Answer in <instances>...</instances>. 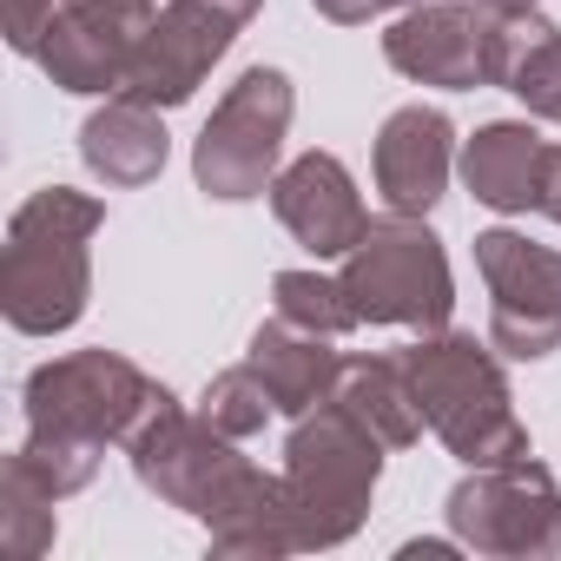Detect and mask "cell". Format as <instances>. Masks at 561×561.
Masks as SVG:
<instances>
[{
	"mask_svg": "<svg viewBox=\"0 0 561 561\" xmlns=\"http://www.w3.org/2000/svg\"><path fill=\"white\" fill-rule=\"evenodd\" d=\"M489 8L482 0H416L383 34V60L416 87H489Z\"/></svg>",
	"mask_w": 561,
	"mask_h": 561,
	"instance_id": "cell-12",
	"label": "cell"
},
{
	"mask_svg": "<svg viewBox=\"0 0 561 561\" xmlns=\"http://www.w3.org/2000/svg\"><path fill=\"white\" fill-rule=\"evenodd\" d=\"M54 535H60L54 502H47V495H34L27 482H8V476H0V541H8L21 561H34V554H47V548H54Z\"/></svg>",
	"mask_w": 561,
	"mask_h": 561,
	"instance_id": "cell-23",
	"label": "cell"
},
{
	"mask_svg": "<svg viewBox=\"0 0 561 561\" xmlns=\"http://www.w3.org/2000/svg\"><path fill=\"white\" fill-rule=\"evenodd\" d=\"M80 159L106 185H152L165 172V119H159V106H139V100L113 93L80 126Z\"/></svg>",
	"mask_w": 561,
	"mask_h": 561,
	"instance_id": "cell-16",
	"label": "cell"
},
{
	"mask_svg": "<svg viewBox=\"0 0 561 561\" xmlns=\"http://www.w3.org/2000/svg\"><path fill=\"white\" fill-rule=\"evenodd\" d=\"M73 8V0H0V27H8V47L14 54H41V34L54 27V14Z\"/></svg>",
	"mask_w": 561,
	"mask_h": 561,
	"instance_id": "cell-24",
	"label": "cell"
},
{
	"mask_svg": "<svg viewBox=\"0 0 561 561\" xmlns=\"http://www.w3.org/2000/svg\"><path fill=\"white\" fill-rule=\"evenodd\" d=\"M508 93L535 113V119H554L561 126V27L548 21L508 67Z\"/></svg>",
	"mask_w": 561,
	"mask_h": 561,
	"instance_id": "cell-22",
	"label": "cell"
},
{
	"mask_svg": "<svg viewBox=\"0 0 561 561\" xmlns=\"http://www.w3.org/2000/svg\"><path fill=\"white\" fill-rule=\"evenodd\" d=\"M133 476L165 502L185 508L192 522H205L211 554H291V502H285V476H264L257 462L238 456V436L211 430L205 416H185L179 403H165L133 443Z\"/></svg>",
	"mask_w": 561,
	"mask_h": 561,
	"instance_id": "cell-1",
	"label": "cell"
},
{
	"mask_svg": "<svg viewBox=\"0 0 561 561\" xmlns=\"http://www.w3.org/2000/svg\"><path fill=\"white\" fill-rule=\"evenodd\" d=\"M383 476V443L331 397L311 416H291L285 443V502L298 548H337L364 528Z\"/></svg>",
	"mask_w": 561,
	"mask_h": 561,
	"instance_id": "cell-4",
	"label": "cell"
},
{
	"mask_svg": "<svg viewBox=\"0 0 561 561\" xmlns=\"http://www.w3.org/2000/svg\"><path fill=\"white\" fill-rule=\"evenodd\" d=\"M244 364L264 377V390H271L277 416H311L318 403H331V397H337V377H344L337 337L305 331V324H291V318L257 324V337H251V357H244Z\"/></svg>",
	"mask_w": 561,
	"mask_h": 561,
	"instance_id": "cell-15",
	"label": "cell"
},
{
	"mask_svg": "<svg viewBox=\"0 0 561 561\" xmlns=\"http://www.w3.org/2000/svg\"><path fill=\"white\" fill-rule=\"evenodd\" d=\"M271 298H277V318H291L305 331H324V337L357 331V311H351L344 285L324 277V271H277L271 277Z\"/></svg>",
	"mask_w": 561,
	"mask_h": 561,
	"instance_id": "cell-20",
	"label": "cell"
},
{
	"mask_svg": "<svg viewBox=\"0 0 561 561\" xmlns=\"http://www.w3.org/2000/svg\"><path fill=\"white\" fill-rule=\"evenodd\" d=\"M100 456L106 449H93V443H73V436H21V449L8 456V482H27L34 495H47V502H67V495H80L93 476H100Z\"/></svg>",
	"mask_w": 561,
	"mask_h": 561,
	"instance_id": "cell-19",
	"label": "cell"
},
{
	"mask_svg": "<svg viewBox=\"0 0 561 561\" xmlns=\"http://www.w3.org/2000/svg\"><path fill=\"white\" fill-rule=\"evenodd\" d=\"M456 165V126L436 106H397L377 133V192L383 211L403 218H430V205L443 198Z\"/></svg>",
	"mask_w": 561,
	"mask_h": 561,
	"instance_id": "cell-14",
	"label": "cell"
},
{
	"mask_svg": "<svg viewBox=\"0 0 561 561\" xmlns=\"http://www.w3.org/2000/svg\"><path fill=\"white\" fill-rule=\"evenodd\" d=\"M21 403H27L34 436H73V443L106 449V443H133L172 397L119 351H73V357L41 364L21 383Z\"/></svg>",
	"mask_w": 561,
	"mask_h": 561,
	"instance_id": "cell-6",
	"label": "cell"
},
{
	"mask_svg": "<svg viewBox=\"0 0 561 561\" xmlns=\"http://www.w3.org/2000/svg\"><path fill=\"white\" fill-rule=\"evenodd\" d=\"M337 285L357 311V324H403V331H449L456 311V277L423 218L383 211L364 225V238L344 251Z\"/></svg>",
	"mask_w": 561,
	"mask_h": 561,
	"instance_id": "cell-5",
	"label": "cell"
},
{
	"mask_svg": "<svg viewBox=\"0 0 561 561\" xmlns=\"http://www.w3.org/2000/svg\"><path fill=\"white\" fill-rule=\"evenodd\" d=\"M476 271L489 285V344L515 364L561 351V251L508 225L476 238Z\"/></svg>",
	"mask_w": 561,
	"mask_h": 561,
	"instance_id": "cell-9",
	"label": "cell"
},
{
	"mask_svg": "<svg viewBox=\"0 0 561 561\" xmlns=\"http://www.w3.org/2000/svg\"><path fill=\"white\" fill-rule=\"evenodd\" d=\"M291 113H298V93H291V73L277 67H251L225 87V100L211 106L198 146H192V179L198 192L238 205V198H257L271 192V179L285 172V133H291Z\"/></svg>",
	"mask_w": 561,
	"mask_h": 561,
	"instance_id": "cell-7",
	"label": "cell"
},
{
	"mask_svg": "<svg viewBox=\"0 0 561 561\" xmlns=\"http://www.w3.org/2000/svg\"><path fill=\"white\" fill-rule=\"evenodd\" d=\"M106 225V205L73 185L34 192L8 218L0 244V311L21 337H54L87 318L93 298V231Z\"/></svg>",
	"mask_w": 561,
	"mask_h": 561,
	"instance_id": "cell-2",
	"label": "cell"
},
{
	"mask_svg": "<svg viewBox=\"0 0 561 561\" xmlns=\"http://www.w3.org/2000/svg\"><path fill=\"white\" fill-rule=\"evenodd\" d=\"M482 8H535V0H482Z\"/></svg>",
	"mask_w": 561,
	"mask_h": 561,
	"instance_id": "cell-27",
	"label": "cell"
},
{
	"mask_svg": "<svg viewBox=\"0 0 561 561\" xmlns=\"http://www.w3.org/2000/svg\"><path fill=\"white\" fill-rule=\"evenodd\" d=\"M152 34V0H73L41 34V67L60 93H119Z\"/></svg>",
	"mask_w": 561,
	"mask_h": 561,
	"instance_id": "cell-11",
	"label": "cell"
},
{
	"mask_svg": "<svg viewBox=\"0 0 561 561\" xmlns=\"http://www.w3.org/2000/svg\"><path fill=\"white\" fill-rule=\"evenodd\" d=\"M443 515H449V535L469 554H495V561H548V554H561V489L528 456L469 469L449 489Z\"/></svg>",
	"mask_w": 561,
	"mask_h": 561,
	"instance_id": "cell-8",
	"label": "cell"
},
{
	"mask_svg": "<svg viewBox=\"0 0 561 561\" xmlns=\"http://www.w3.org/2000/svg\"><path fill=\"white\" fill-rule=\"evenodd\" d=\"M264 8V0H172L165 14H152V34L133 60V80L119 87L139 106H185L205 73L231 54V41L244 34V21Z\"/></svg>",
	"mask_w": 561,
	"mask_h": 561,
	"instance_id": "cell-10",
	"label": "cell"
},
{
	"mask_svg": "<svg viewBox=\"0 0 561 561\" xmlns=\"http://www.w3.org/2000/svg\"><path fill=\"white\" fill-rule=\"evenodd\" d=\"M403 357V377L423 403V423L443 436V449L469 469H489V462H515L528 456V430L515 416V397H508V377L502 364L462 337V331H423Z\"/></svg>",
	"mask_w": 561,
	"mask_h": 561,
	"instance_id": "cell-3",
	"label": "cell"
},
{
	"mask_svg": "<svg viewBox=\"0 0 561 561\" xmlns=\"http://www.w3.org/2000/svg\"><path fill=\"white\" fill-rule=\"evenodd\" d=\"M541 133L528 119H495L462 146V179L489 211H535L541 185Z\"/></svg>",
	"mask_w": 561,
	"mask_h": 561,
	"instance_id": "cell-17",
	"label": "cell"
},
{
	"mask_svg": "<svg viewBox=\"0 0 561 561\" xmlns=\"http://www.w3.org/2000/svg\"><path fill=\"white\" fill-rule=\"evenodd\" d=\"M271 211L311 257H344L370 225V211L357 198V179L344 172L337 152H298L271 179Z\"/></svg>",
	"mask_w": 561,
	"mask_h": 561,
	"instance_id": "cell-13",
	"label": "cell"
},
{
	"mask_svg": "<svg viewBox=\"0 0 561 561\" xmlns=\"http://www.w3.org/2000/svg\"><path fill=\"white\" fill-rule=\"evenodd\" d=\"M535 211H548L561 225V146L541 152V185H535Z\"/></svg>",
	"mask_w": 561,
	"mask_h": 561,
	"instance_id": "cell-26",
	"label": "cell"
},
{
	"mask_svg": "<svg viewBox=\"0 0 561 561\" xmlns=\"http://www.w3.org/2000/svg\"><path fill=\"white\" fill-rule=\"evenodd\" d=\"M198 416L211 423V430H225V436H257L264 430V416H277V403H271V390H264V377L251 370V364H238V370H218L211 383H205V397H198Z\"/></svg>",
	"mask_w": 561,
	"mask_h": 561,
	"instance_id": "cell-21",
	"label": "cell"
},
{
	"mask_svg": "<svg viewBox=\"0 0 561 561\" xmlns=\"http://www.w3.org/2000/svg\"><path fill=\"white\" fill-rule=\"evenodd\" d=\"M337 403L383 443V449H410L430 423H423V403L403 377V357H344V377H337Z\"/></svg>",
	"mask_w": 561,
	"mask_h": 561,
	"instance_id": "cell-18",
	"label": "cell"
},
{
	"mask_svg": "<svg viewBox=\"0 0 561 561\" xmlns=\"http://www.w3.org/2000/svg\"><path fill=\"white\" fill-rule=\"evenodd\" d=\"M311 8H318L324 21H337V27H364V21H377V14L416 8V0H311Z\"/></svg>",
	"mask_w": 561,
	"mask_h": 561,
	"instance_id": "cell-25",
	"label": "cell"
}]
</instances>
